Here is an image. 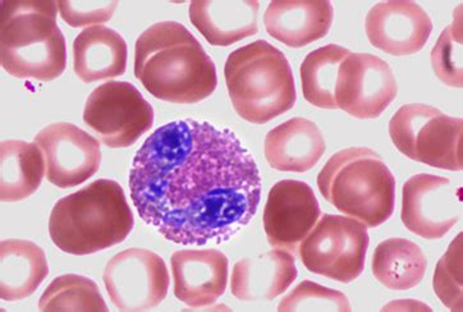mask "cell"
Returning <instances> with one entry per match:
<instances>
[{"label": "cell", "mask_w": 463, "mask_h": 312, "mask_svg": "<svg viewBox=\"0 0 463 312\" xmlns=\"http://www.w3.org/2000/svg\"><path fill=\"white\" fill-rule=\"evenodd\" d=\"M138 215L182 246L227 242L258 212L262 181L240 138L209 122L180 119L156 129L132 162Z\"/></svg>", "instance_id": "1"}, {"label": "cell", "mask_w": 463, "mask_h": 312, "mask_svg": "<svg viewBox=\"0 0 463 312\" xmlns=\"http://www.w3.org/2000/svg\"><path fill=\"white\" fill-rule=\"evenodd\" d=\"M135 76L159 100L196 104L218 86L217 67L186 26L154 24L136 40Z\"/></svg>", "instance_id": "2"}, {"label": "cell", "mask_w": 463, "mask_h": 312, "mask_svg": "<svg viewBox=\"0 0 463 312\" xmlns=\"http://www.w3.org/2000/svg\"><path fill=\"white\" fill-rule=\"evenodd\" d=\"M135 227L125 190L101 178L57 201L49 218V234L61 251L92 255L119 245Z\"/></svg>", "instance_id": "3"}, {"label": "cell", "mask_w": 463, "mask_h": 312, "mask_svg": "<svg viewBox=\"0 0 463 312\" xmlns=\"http://www.w3.org/2000/svg\"><path fill=\"white\" fill-rule=\"evenodd\" d=\"M52 0L0 3V61L17 79L48 82L67 67L66 39L57 24Z\"/></svg>", "instance_id": "4"}, {"label": "cell", "mask_w": 463, "mask_h": 312, "mask_svg": "<svg viewBox=\"0 0 463 312\" xmlns=\"http://www.w3.org/2000/svg\"><path fill=\"white\" fill-rule=\"evenodd\" d=\"M224 77L234 110L254 125L289 112L298 100L291 64L282 51L265 40L232 52Z\"/></svg>", "instance_id": "5"}, {"label": "cell", "mask_w": 463, "mask_h": 312, "mask_svg": "<svg viewBox=\"0 0 463 312\" xmlns=\"http://www.w3.org/2000/svg\"><path fill=\"white\" fill-rule=\"evenodd\" d=\"M324 199L367 228L384 224L396 206V178L369 147H350L330 156L317 175Z\"/></svg>", "instance_id": "6"}, {"label": "cell", "mask_w": 463, "mask_h": 312, "mask_svg": "<svg viewBox=\"0 0 463 312\" xmlns=\"http://www.w3.org/2000/svg\"><path fill=\"white\" fill-rule=\"evenodd\" d=\"M369 243L367 227L357 219L324 214L299 243L298 255L311 273L347 284L363 274Z\"/></svg>", "instance_id": "7"}, {"label": "cell", "mask_w": 463, "mask_h": 312, "mask_svg": "<svg viewBox=\"0 0 463 312\" xmlns=\"http://www.w3.org/2000/svg\"><path fill=\"white\" fill-rule=\"evenodd\" d=\"M83 122L110 149L132 147L154 125V109L137 88L108 81L89 95Z\"/></svg>", "instance_id": "8"}, {"label": "cell", "mask_w": 463, "mask_h": 312, "mask_svg": "<svg viewBox=\"0 0 463 312\" xmlns=\"http://www.w3.org/2000/svg\"><path fill=\"white\" fill-rule=\"evenodd\" d=\"M103 280L110 301L123 312L157 307L168 295L171 283L165 261L150 250L136 247L108 261Z\"/></svg>", "instance_id": "9"}, {"label": "cell", "mask_w": 463, "mask_h": 312, "mask_svg": "<svg viewBox=\"0 0 463 312\" xmlns=\"http://www.w3.org/2000/svg\"><path fill=\"white\" fill-rule=\"evenodd\" d=\"M397 92L393 71L376 55L351 52L339 67L336 107L354 118H378L393 103Z\"/></svg>", "instance_id": "10"}, {"label": "cell", "mask_w": 463, "mask_h": 312, "mask_svg": "<svg viewBox=\"0 0 463 312\" xmlns=\"http://www.w3.org/2000/svg\"><path fill=\"white\" fill-rule=\"evenodd\" d=\"M461 187L440 175H413L402 190L401 219L404 227L426 240H439L461 219Z\"/></svg>", "instance_id": "11"}, {"label": "cell", "mask_w": 463, "mask_h": 312, "mask_svg": "<svg viewBox=\"0 0 463 312\" xmlns=\"http://www.w3.org/2000/svg\"><path fill=\"white\" fill-rule=\"evenodd\" d=\"M45 157L46 178L60 188H72L97 175L101 163L97 138L72 123H52L33 138Z\"/></svg>", "instance_id": "12"}, {"label": "cell", "mask_w": 463, "mask_h": 312, "mask_svg": "<svg viewBox=\"0 0 463 312\" xmlns=\"http://www.w3.org/2000/svg\"><path fill=\"white\" fill-rule=\"evenodd\" d=\"M322 216L319 201L307 182L283 179L270 188L265 203L264 231L276 249L298 252L299 243Z\"/></svg>", "instance_id": "13"}, {"label": "cell", "mask_w": 463, "mask_h": 312, "mask_svg": "<svg viewBox=\"0 0 463 312\" xmlns=\"http://www.w3.org/2000/svg\"><path fill=\"white\" fill-rule=\"evenodd\" d=\"M370 44L379 51L404 57L421 51L433 33V23L424 8L411 0L378 3L366 15Z\"/></svg>", "instance_id": "14"}, {"label": "cell", "mask_w": 463, "mask_h": 312, "mask_svg": "<svg viewBox=\"0 0 463 312\" xmlns=\"http://www.w3.org/2000/svg\"><path fill=\"white\" fill-rule=\"evenodd\" d=\"M171 264L178 301L203 308L224 295L230 261L219 250H181L173 253Z\"/></svg>", "instance_id": "15"}, {"label": "cell", "mask_w": 463, "mask_h": 312, "mask_svg": "<svg viewBox=\"0 0 463 312\" xmlns=\"http://www.w3.org/2000/svg\"><path fill=\"white\" fill-rule=\"evenodd\" d=\"M335 20L328 0H273L264 14L267 33L289 48H304L326 38Z\"/></svg>", "instance_id": "16"}, {"label": "cell", "mask_w": 463, "mask_h": 312, "mask_svg": "<svg viewBox=\"0 0 463 312\" xmlns=\"http://www.w3.org/2000/svg\"><path fill=\"white\" fill-rule=\"evenodd\" d=\"M298 277L292 252L271 250L236 262L232 271L231 292L239 301H271L283 295Z\"/></svg>", "instance_id": "17"}, {"label": "cell", "mask_w": 463, "mask_h": 312, "mask_svg": "<svg viewBox=\"0 0 463 312\" xmlns=\"http://www.w3.org/2000/svg\"><path fill=\"white\" fill-rule=\"evenodd\" d=\"M259 8L256 0H196L188 15L209 44L231 46L258 33Z\"/></svg>", "instance_id": "18"}, {"label": "cell", "mask_w": 463, "mask_h": 312, "mask_svg": "<svg viewBox=\"0 0 463 312\" xmlns=\"http://www.w3.org/2000/svg\"><path fill=\"white\" fill-rule=\"evenodd\" d=\"M265 157L279 172L305 173L326 153V138L313 120L292 118L271 129L265 137Z\"/></svg>", "instance_id": "19"}, {"label": "cell", "mask_w": 463, "mask_h": 312, "mask_svg": "<svg viewBox=\"0 0 463 312\" xmlns=\"http://www.w3.org/2000/svg\"><path fill=\"white\" fill-rule=\"evenodd\" d=\"M128 58V43L103 24L86 27L73 42V70L85 83L125 75Z\"/></svg>", "instance_id": "20"}, {"label": "cell", "mask_w": 463, "mask_h": 312, "mask_svg": "<svg viewBox=\"0 0 463 312\" xmlns=\"http://www.w3.org/2000/svg\"><path fill=\"white\" fill-rule=\"evenodd\" d=\"M49 275L44 250L26 240L0 242V298L21 301L33 296Z\"/></svg>", "instance_id": "21"}, {"label": "cell", "mask_w": 463, "mask_h": 312, "mask_svg": "<svg viewBox=\"0 0 463 312\" xmlns=\"http://www.w3.org/2000/svg\"><path fill=\"white\" fill-rule=\"evenodd\" d=\"M463 120L440 110L419 127L409 159L444 171L461 172Z\"/></svg>", "instance_id": "22"}, {"label": "cell", "mask_w": 463, "mask_h": 312, "mask_svg": "<svg viewBox=\"0 0 463 312\" xmlns=\"http://www.w3.org/2000/svg\"><path fill=\"white\" fill-rule=\"evenodd\" d=\"M46 175L45 157L36 144L7 140L0 144V200L17 203L39 190Z\"/></svg>", "instance_id": "23"}, {"label": "cell", "mask_w": 463, "mask_h": 312, "mask_svg": "<svg viewBox=\"0 0 463 312\" xmlns=\"http://www.w3.org/2000/svg\"><path fill=\"white\" fill-rule=\"evenodd\" d=\"M426 268L428 260L424 252L406 238H389L373 251V277L388 289L415 288L424 279Z\"/></svg>", "instance_id": "24"}, {"label": "cell", "mask_w": 463, "mask_h": 312, "mask_svg": "<svg viewBox=\"0 0 463 312\" xmlns=\"http://www.w3.org/2000/svg\"><path fill=\"white\" fill-rule=\"evenodd\" d=\"M351 54L348 49L329 44L308 52L301 64L302 92L307 103L320 109H338L335 83L342 61Z\"/></svg>", "instance_id": "25"}, {"label": "cell", "mask_w": 463, "mask_h": 312, "mask_svg": "<svg viewBox=\"0 0 463 312\" xmlns=\"http://www.w3.org/2000/svg\"><path fill=\"white\" fill-rule=\"evenodd\" d=\"M42 312H108L98 284L83 275L66 274L55 278L39 301Z\"/></svg>", "instance_id": "26"}, {"label": "cell", "mask_w": 463, "mask_h": 312, "mask_svg": "<svg viewBox=\"0 0 463 312\" xmlns=\"http://www.w3.org/2000/svg\"><path fill=\"white\" fill-rule=\"evenodd\" d=\"M463 24L462 5L455 9L452 24L443 30L431 51V67L444 85L463 86Z\"/></svg>", "instance_id": "27"}, {"label": "cell", "mask_w": 463, "mask_h": 312, "mask_svg": "<svg viewBox=\"0 0 463 312\" xmlns=\"http://www.w3.org/2000/svg\"><path fill=\"white\" fill-rule=\"evenodd\" d=\"M435 295L453 312L463 311L462 233L441 256L434 273Z\"/></svg>", "instance_id": "28"}, {"label": "cell", "mask_w": 463, "mask_h": 312, "mask_svg": "<svg viewBox=\"0 0 463 312\" xmlns=\"http://www.w3.org/2000/svg\"><path fill=\"white\" fill-rule=\"evenodd\" d=\"M350 301L345 293L326 288L320 284L304 280L283 298L278 306L279 312L330 311L350 312Z\"/></svg>", "instance_id": "29"}, {"label": "cell", "mask_w": 463, "mask_h": 312, "mask_svg": "<svg viewBox=\"0 0 463 312\" xmlns=\"http://www.w3.org/2000/svg\"><path fill=\"white\" fill-rule=\"evenodd\" d=\"M57 3L61 20L75 29L108 23L119 5L116 0H60Z\"/></svg>", "instance_id": "30"}, {"label": "cell", "mask_w": 463, "mask_h": 312, "mask_svg": "<svg viewBox=\"0 0 463 312\" xmlns=\"http://www.w3.org/2000/svg\"><path fill=\"white\" fill-rule=\"evenodd\" d=\"M389 311V310H401V311H418V310H428L431 311V308L429 307V306H426L424 304H421V302L419 301H412V299H406V301H394L392 302V304H389L388 306H385L384 308H383V311Z\"/></svg>", "instance_id": "31"}]
</instances>
